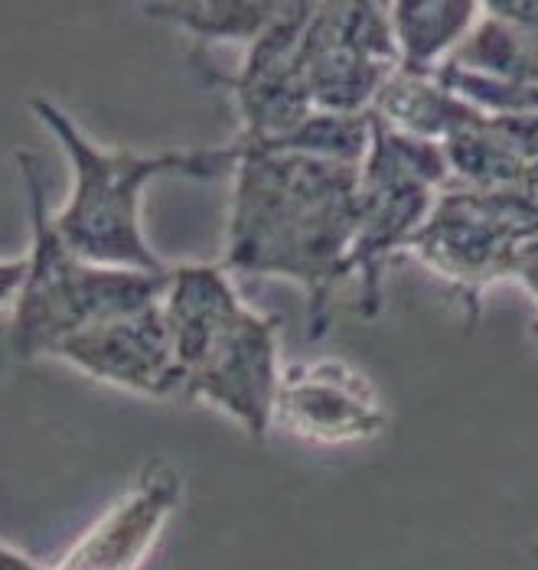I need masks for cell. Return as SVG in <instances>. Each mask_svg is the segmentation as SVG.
<instances>
[{"mask_svg": "<svg viewBox=\"0 0 538 570\" xmlns=\"http://www.w3.org/2000/svg\"><path fill=\"white\" fill-rule=\"evenodd\" d=\"M223 267L291 281L307 297V340L330 330V304L346 287L356 242L359 167L294 150L238 144Z\"/></svg>", "mask_w": 538, "mask_h": 570, "instance_id": "cell-1", "label": "cell"}, {"mask_svg": "<svg viewBox=\"0 0 538 570\" xmlns=\"http://www.w3.org/2000/svg\"><path fill=\"white\" fill-rule=\"evenodd\" d=\"M30 115L59 144L72 167V189L56 209V228L66 245L86 262L118 271L164 274V262L144 232V189L154 179L183 176L199 183L232 179L238 147H160V150H131V147H105L91 140L76 125V118L59 108L52 98L33 95Z\"/></svg>", "mask_w": 538, "mask_h": 570, "instance_id": "cell-2", "label": "cell"}, {"mask_svg": "<svg viewBox=\"0 0 538 570\" xmlns=\"http://www.w3.org/2000/svg\"><path fill=\"white\" fill-rule=\"evenodd\" d=\"M160 313L177 355L179 397L216 407L245 438H268L284 372L277 320L248 307L219 262L174 264Z\"/></svg>", "mask_w": 538, "mask_h": 570, "instance_id": "cell-3", "label": "cell"}, {"mask_svg": "<svg viewBox=\"0 0 538 570\" xmlns=\"http://www.w3.org/2000/svg\"><path fill=\"white\" fill-rule=\"evenodd\" d=\"M17 170L27 189L30 248L20 294L10 304L7 352L13 358H52L66 340L160 301L167 271L140 274L86 262L56 228L40 160L30 150H17Z\"/></svg>", "mask_w": 538, "mask_h": 570, "instance_id": "cell-4", "label": "cell"}, {"mask_svg": "<svg viewBox=\"0 0 538 570\" xmlns=\"http://www.w3.org/2000/svg\"><path fill=\"white\" fill-rule=\"evenodd\" d=\"M448 189L450 167L441 144L369 115V147L359 164L356 242L346 264V284L356 287L362 316H379L385 267L411 252Z\"/></svg>", "mask_w": 538, "mask_h": 570, "instance_id": "cell-5", "label": "cell"}, {"mask_svg": "<svg viewBox=\"0 0 538 570\" xmlns=\"http://www.w3.org/2000/svg\"><path fill=\"white\" fill-rule=\"evenodd\" d=\"M538 238V203L516 193L448 189L411 245V258L480 309V294L512 281L519 252Z\"/></svg>", "mask_w": 538, "mask_h": 570, "instance_id": "cell-6", "label": "cell"}, {"mask_svg": "<svg viewBox=\"0 0 538 570\" xmlns=\"http://www.w3.org/2000/svg\"><path fill=\"white\" fill-rule=\"evenodd\" d=\"M399 69L385 3H311L301 37V76L320 115H372Z\"/></svg>", "mask_w": 538, "mask_h": 570, "instance_id": "cell-7", "label": "cell"}, {"mask_svg": "<svg viewBox=\"0 0 538 570\" xmlns=\"http://www.w3.org/2000/svg\"><path fill=\"white\" fill-rule=\"evenodd\" d=\"M311 3H284L268 30L245 46L235 72H216V86L232 95L238 118L235 140L274 150L320 115L301 76V37Z\"/></svg>", "mask_w": 538, "mask_h": 570, "instance_id": "cell-8", "label": "cell"}, {"mask_svg": "<svg viewBox=\"0 0 538 570\" xmlns=\"http://www.w3.org/2000/svg\"><path fill=\"white\" fill-rule=\"evenodd\" d=\"M271 424L307 443L346 446L379 438L389 411L356 365L346 358H311L284 365Z\"/></svg>", "mask_w": 538, "mask_h": 570, "instance_id": "cell-9", "label": "cell"}, {"mask_svg": "<svg viewBox=\"0 0 538 570\" xmlns=\"http://www.w3.org/2000/svg\"><path fill=\"white\" fill-rule=\"evenodd\" d=\"M52 358L111 389L157 401L179 397V365L160 301L66 340Z\"/></svg>", "mask_w": 538, "mask_h": 570, "instance_id": "cell-10", "label": "cell"}, {"mask_svg": "<svg viewBox=\"0 0 538 570\" xmlns=\"http://www.w3.org/2000/svg\"><path fill=\"white\" fill-rule=\"evenodd\" d=\"M183 480L170 463H150L121 499L89 525L52 570H140L177 515Z\"/></svg>", "mask_w": 538, "mask_h": 570, "instance_id": "cell-11", "label": "cell"}, {"mask_svg": "<svg viewBox=\"0 0 538 570\" xmlns=\"http://www.w3.org/2000/svg\"><path fill=\"white\" fill-rule=\"evenodd\" d=\"M448 66L499 86L538 88V3H483Z\"/></svg>", "mask_w": 538, "mask_h": 570, "instance_id": "cell-12", "label": "cell"}, {"mask_svg": "<svg viewBox=\"0 0 538 570\" xmlns=\"http://www.w3.org/2000/svg\"><path fill=\"white\" fill-rule=\"evenodd\" d=\"M483 3H385L402 72L434 76L477 27Z\"/></svg>", "mask_w": 538, "mask_h": 570, "instance_id": "cell-13", "label": "cell"}, {"mask_svg": "<svg viewBox=\"0 0 538 570\" xmlns=\"http://www.w3.org/2000/svg\"><path fill=\"white\" fill-rule=\"evenodd\" d=\"M284 3L258 0H203V3H140L137 10L164 27H174L189 40L209 43H255L277 20Z\"/></svg>", "mask_w": 538, "mask_h": 570, "instance_id": "cell-14", "label": "cell"}, {"mask_svg": "<svg viewBox=\"0 0 538 570\" xmlns=\"http://www.w3.org/2000/svg\"><path fill=\"white\" fill-rule=\"evenodd\" d=\"M512 284H519L522 291L532 294V301L538 304V238H532L519 258H516V267H512Z\"/></svg>", "mask_w": 538, "mask_h": 570, "instance_id": "cell-15", "label": "cell"}, {"mask_svg": "<svg viewBox=\"0 0 538 570\" xmlns=\"http://www.w3.org/2000/svg\"><path fill=\"white\" fill-rule=\"evenodd\" d=\"M23 258H0V307H10L23 284Z\"/></svg>", "mask_w": 538, "mask_h": 570, "instance_id": "cell-16", "label": "cell"}, {"mask_svg": "<svg viewBox=\"0 0 538 570\" xmlns=\"http://www.w3.org/2000/svg\"><path fill=\"white\" fill-rule=\"evenodd\" d=\"M0 570H52V568H46V564H40L37 558L23 554L20 548H13V544L0 541Z\"/></svg>", "mask_w": 538, "mask_h": 570, "instance_id": "cell-17", "label": "cell"}]
</instances>
